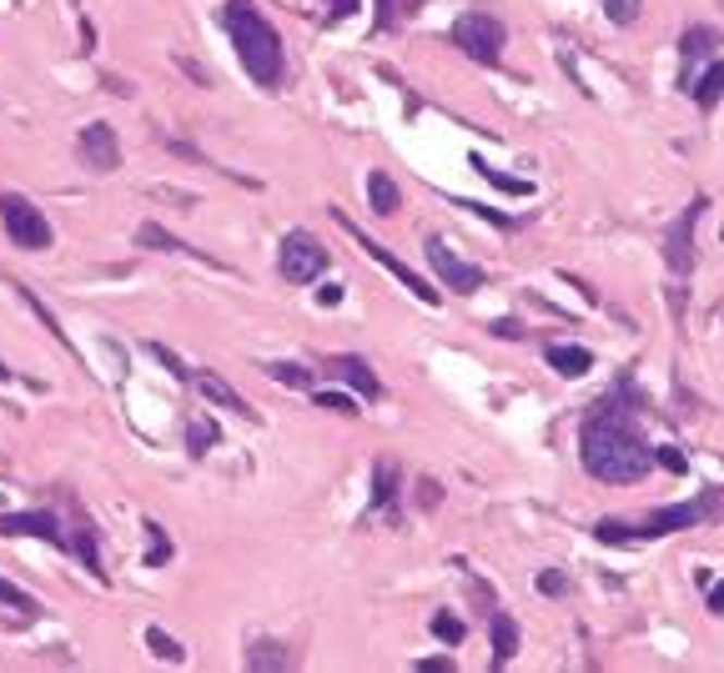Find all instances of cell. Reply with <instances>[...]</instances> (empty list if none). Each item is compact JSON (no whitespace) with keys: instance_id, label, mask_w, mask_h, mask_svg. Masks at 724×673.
Segmentation results:
<instances>
[{"instance_id":"obj_1","label":"cell","mask_w":724,"mask_h":673,"mask_svg":"<svg viewBox=\"0 0 724 673\" xmlns=\"http://www.w3.org/2000/svg\"><path fill=\"white\" fill-rule=\"evenodd\" d=\"M634 382L619 377L614 392L593 402L584 413L579 428V457L584 473L599 482H639L654 467V448H645V438L634 432Z\"/></svg>"},{"instance_id":"obj_2","label":"cell","mask_w":724,"mask_h":673,"mask_svg":"<svg viewBox=\"0 0 724 673\" xmlns=\"http://www.w3.org/2000/svg\"><path fill=\"white\" fill-rule=\"evenodd\" d=\"M222 26L237 46V61L257 86L277 91L282 86V71H287V56H282V36L262 21V11L251 5V0H226L222 5Z\"/></svg>"},{"instance_id":"obj_3","label":"cell","mask_w":724,"mask_h":673,"mask_svg":"<svg viewBox=\"0 0 724 673\" xmlns=\"http://www.w3.org/2000/svg\"><path fill=\"white\" fill-rule=\"evenodd\" d=\"M724 518V488H704L699 498L689 503H664L654 513H645L639 523H619L609 518L593 528L599 543H614V548H629V543H649V538H664V533H689V528H704V523Z\"/></svg>"},{"instance_id":"obj_4","label":"cell","mask_w":724,"mask_h":673,"mask_svg":"<svg viewBox=\"0 0 724 673\" xmlns=\"http://www.w3.org/2000/svg\"><path fill=\"white\" fill-rule=\"evenodd\" d=\"M449 40L478 65H499L503 61V21L499 15H488V11H463L458 21H453Z\"/></svg>"},{"instance_id":"obj_5","label":"cell","mask_w":724,"mask_h":673,"mask_svg":"<svg viewBox=\"0 0 724 673\" xmlns=\"http://www.w3.org/2000/svg\"><path fill=\"white\" fill-rule=\"evenodd\" d=\"M277 267H282V277H287L292 286H307L328 272V246L307 232H287L282 246H277Z\"/></svg>"},{"instance_id":"obj_6","label":"cell","mask_w":724,"mask_h":673,"mask_svg":"<svg viewBox=\"0 0 724 673\" xmlns=\"http://www.w3.org/2000/svg\"><path fill=\"white\" fill-rule=\"evenodd\" d=\"M0 221H5L11 242L26 246V252H46L51 246V221L40 217V207H30L26 196H15V192L0 196Z\"/></svg>"},{"instance_id":"obj_7","label":"cell","mask_w":724,"mask_h":673,"mask_svg":"<svg viewBox=\"0 0 724 673\" xmlns=\"http://www.w3.org/2000/svg\"><path fill=\"white\" fill-rule=\"evenodd\" d=\"M338 227H343V232H353V236H357V246H363V252H368L372 261H382V267H388V272H393L397 282L408 286V292H413V297L422 302V307H438V286H428V282H422V277L413 272L408 261H403V257H393V252H388V246H382V242H372V236H363V232H357V227H353V221L343 217V211H338Z\"/></svg>"},{"instance_id":"obj_8","label":"cell","mask_w":724,"mask_h":673,"mask_svg":"<svg viewBox=\"0 0 724 673\" xmlns=\"http://www.w3.org/2000/svg\"><path fill=\"white\" fill-rule=\"evenodd\" d=\"M704 207H710V201H704V196H695V201L685 207V217L674 221L670 236H664V261H670L674 277H689V272H695V221L704 217Z\"/></svg>"},{"instance_id":"obj_9","label":"cell","mask_w":724,"mask_h":673,"mask_svg":"<svg viewBox=\"0 0 724 673\" xmlns=\"http://www.w3.org/2000/svg\"><path fill=\"white\" fill-rule=\"evenodd\" d=\"M428 261H433V272L443 277V286H453V292H463V297H468V292H478V286L488 282L483 267L463 261L458 252H453V246L443 242V236H428Z\"/></svg>"},{"instance_id":"obj_10","label":"cell","mask_w":724,"mask_h":673,"mask_svg":"<svg viewBox=\"0 0 724 673\" xmlns=\"http://www.w3.org/2000/svg\"><path fill=\"white\" fill-rule=\"evenodd\" d=\"M81 161L96 171H116L121 167V146H116V131L106 126V121H91V126H81Z\"/></svg>"},{"instance_id":"obj_11","label":"cell","mask_w":724,"mask_h":673,"mask_svg":"<svg viewBox=\"0 0 724 673\" xmlns=\"http://www.w3.org/2000/svg\"><path fill=\"white\" fill-rule=\"evenodd\" d=\"M0 533H15V538H46V543L66 548V533H61L56 513H0Z\"/></svg>"},{"instance_id":"obj_12","label":"cell","mask_w":724,"mask_h":673,"mask_svg":"<svg viewBox=\"0 0 724 673\" xmlns=\"http://www.w3.org/2000/svg\"><path fill=\"white\" fill-rule=\"evenodd\" d=\"M720 46V30L714 26H689L679 36V56H685V71H679V91H695V65Z\"/></svg>"},{"instance_id":"obj_13","label":"cell","mask_w":724,"mask_h":673,"mask_svg":"<svg viewBox=\"0 0 724 673\" xmlns=\"http://www.w3.org/2000/svg\"><path fill=\"white\" fill-rule=\"evenodd\" d=\"M192 388H197L201 397L211 402V407H226V413H242V417H251V423H257V413H251V402L242 397L237 388H226V382H222L217 372H207V367H201V372H192Z\"/></svg>"},{"instance_id":"obj_14","label":"cell","mask_w":724,"mask_h":673,"mask_svg":"<svg viewBox=\"0 0 724 673\" xmlns=\"http://www.w3.org/2000/svg\"><path fill=\"white\" fill-rule=\"evenodd\" d=\"M328 377H338V382H347V388H357L363 397H382V382L372 377V367L363 363V357H332L328 367H322Z\"/></svg>"},{"instance_id":"obj_15","label":"cell","mask_w":724,"mask_h":673,"mask_svg":"<svg viewBox=\"0 0 724 673\" xmlns=\"http://www.w3.org/2000/svg\"><path fill=\"white\" fill-rule=\"evenodd\" d=\"M66 548L81 558V568L91 573L96 583H106V568H101V548H96V528L86 518H76L71 523V538H66Z\"/></svg>"},{"instance_id":"obj_16","label":"cell","mask_w":724,"mask_h":673,"mask_svg":"<svg viewBox=\"0 0 724 673\" xmlns=\"http://www.w3.org/2000/svg\"><path fill=\"white\" fill-rule=\"evenodd\" d=\"M397 492H403V473H397L393 457H382V463L372 467V507H378V513H393Z\"/></svg>"},{"instance_id":"obj_17","label":"cell","mask_w":724,"mask_h":673,"mask_svg":"<svg viewBox=\"0 0 724 673\" xmlns=\"http://www.w3.org/2000/svg\"><path fill=\"white\" fill-rule=\"evenodd\" d=\"M368 207L378 211V217H393V211L403 207V192H397V182L388 171H368Z\"/></svg>"},{"instance_id":"obj_18","label":"cell","mask_w":724,"mask_h":673,"mask_svg":"<svg viewBox=\"0 0 724 673\" xmlns=\"http://www.w3.org/2000/svg\"><path fill=\"white\" fill-rule=\"evenodd\" d=\"M136 242L142 246H151V252H176V257H201L197 246H186L182 236H172V232H161L157 221H146L142 232H136ZM201 261H211V257H201Z\"/></svg>"},{"instance_id":"obj_19","label":"cell","mask_w":724,"mask_h":673,"mask_svg":"<svg viewBox=\"0 0 724 673\" xmlns=\"http://www.w3.org/2000/svg\"><path fill=\"white\" fill-rule=\"evenodd\" d=\"M549 367L559 377H584L593 367V352L589 347H574V342H568V347H549Z\"/></svg>"},{"instance_id":"obj_20","label":"cell","mask_w":724,"mask_h":673,"mask_svg":"<svg viewBox=\"0 0 724 673\" xmlns=\"http://www.w3.org/2000/svg\"><path fill=\"white\" fill-rule=\"evenodd\" d=\"M488 628H493V663H508L518 653V623L508 619V613H493V623H488Z\"/></svg>"},{"instance_id":"obj_21","label":"cell","mask_w":724,"mask_h":673,"mask_svg":"<svg viewBox=\"0 0 724 673\" xmlns=\"http://www.w3.org/2000/svg\"><path fill=\"white\" fill-rule=\"evenodd\" d=\"M699 101V111L710 117L714 106H720V96H724V61H714L710 71H704V81H695V91H689Z\"/></svg>"},{"instance_id":"obj_22","label":"cell","mask_w":724,"mask_h":673,"mask_svg":"<svg viewBox=\"0 0 724 673\" xmlns=\"http://www.w3.org/2000/svg\"><path fill=\"white\" fill-rule=\"evenodd\" d=\"M247 663L251 669H262V673H272V669H287V653H282V644H272V638H257V644L247 648Z\"/></svg>"},{"instance_id":"obj_23","label":"cell","mask_w":724,"mask_h":673,"mask_svg":"<svg viewBox=\"0 0 724 673\" xmlns=\"http://www.w3.org/2000/svg\"><path fill=\"white\" fill-rule=\"evenodd\" d=\"M211 442H217V423H211V417H192V423H186V448H192V457L211 453Z\"/></svg>"},{"instance_id":"obj_24","label":"cell","mask_w":724,"mask_h":673,"mask_svg":"<svg viewBox=\"0 0 724 673\" xmlns=\"http://www.w3.org/2000/svg\"><path fill=\"white\" fill-rule=\"evenodd\" d=\"M146 538H151V548H146V568H161V563L172 558V538H167L161 523H146Z\"/></svg>"},{"instance_id":"obj_25","label":"cell","mask_w":724,"mask_h":673,"mask_svg":"<svg viewBox=\"0 0 724 673\" xmlns=\"http://www.w3.org/2000/svg\"><path fill=\"white\" fill-rule=\"evenodd\" d=\"M146 648H151L157 659H167V663H182L186 659V648L176 644L172 634H161V628H146Z\"/></svg>"},{"instance_id":"obj_26","label":"cell","mask_w":724,"mask_h":673,"mask_svg":"<svg viewBox=\"0 0 724 673\" xmlns=\"http://www.w3.org/2000/svg\"><path fill=\"white\" fill-rule=\"evenodd\" d=\"M267 377H272V382H282V388H312V372H307V367H297V363H272V367H267Z\"/></svg>"},{"instance_id":"obj_27","label":"cell","mask_w":724,"mask_h":673,"mask_svg":"<svg viewBox=\"0 0 724 673\" xmlns=\"http://www.w3.org/2000/svg\"><path fill=\"white\" fill-rule=\"evenodd\" d=\"M474 171H478V176H488L493 186H503V192H514V196H528V192H533V186H528L524 176H503V171L483 167V156H474Z\"/></svg>"},{"instance_id":"obj_28","label":"cell","mask_w":724,"mask_h":673,"mask_svg":"<svg viewBox=\"0 0 724 673\" xmlns=\"http://www.w3.org/2000/svg\"><path fill=\"white\" fill-rule=\"evenodd\" d=\"M0 603H5V609H15V613H26V619L36 613V598H30L26 588H15L11 578H0Z\"/></svg>"},{"instance_id":"obj_29","label":"cell","mask_w":724,"mask_h":673,"mask_svg":"<svg viewBox=\"0 0 724 673\" xmlns=\"http://www.w3.org/2000/svg\"><path fill=\"white\" fill-rule=\"evenodd\" d=\"M433 634L443 638V644H463V634H468V628H463L458 613H433Z\"/></svg>"},{"instance_id":"obj_30","label":"cell","mask_w":724,"mask_h":673,"mask_svg":"<svg viewBox=\"0 0 724 673\" xmlns=\"http://www.w3.org/2000/svg\"><path fill=\"white\" fill-rule=\"evenodd\" d=\"M397 11H403V15L418 11V0H378V30H393L397 26Z\"/></svg>"},{"instance_id":"obj_31","label":"cell","mask_w":724,"mask_h":673,"mask_svg":"<svg viewBox=\"0 0 724 673\" xmlns=\"http://www.w3.org/2000/svg\"><path fill=\"white\" fill-rule=\"evenodd\" d=\"M604 15L614 26H634V15H639V0H604Z\"/></svg>"},{"instance_id":"obj_32","label":"cell","mask_w":724,"mask_h":673,"mask_svg":"<svg viewBox=\"0 0 724 673\" xmlns=\"http://www.w3.org/2000/svg\"><path fill=\"white\" fill-rule=\"evenodd\" d=\"M317 407H328V413H343V417H353L357 413V402L347 397V392H317Z\"/></svg>"},{"instance_id":"obj_33","label":"cell","mask_w":724,"mask_h":673,"mask_svg":"<svg viewBox=\"0 0 724 673\" xmlns=\"http://www.w3.org/2000/svg\"><path fill=\"white\" fill-rule=\"evenodd\" d=\"M564 588H568V578H564L559 568H543V573H539V594H543V598H559Z\"/></svg>"},{"instance_id":"obj_34","label":"cell","mask_w":724,"mask_h":673,"mask_svg":"<svg viewBox=\"0 0 724 673\" xmlns=\"http://www.w3.org/2000/svg\"><path fill=\"white\" fill-rule=\"evenodd\" d=\"M654 463H659V467H670V473H685L689 457L679 453V448H654Z\"/></svg>"},{"instance_id":"obj_35","label":"cell","mask_w":724,"mask_h":673,"mask_svg":"<svg viewBox=\"0 0 724 673\" xmlns=\"http://www.w3.org/2000/svg\"><path fill=\"white\" fill-rule=\"evenodd\" d=\"M493 337H508V342H514V337H528V327H518V322H508V317H499V322H493Z\"/></svg>"},{"instance_id":"obj_36","label":"cell","mask_w":724,"mask_h":673,"mask_svg":"<svg viewBox=\"0 0 724 673\" xmlns=\"http://www.w3.org/2000/svg\"><path fill=\"white\" fill-rule=\"evenodd\" d=\"M418 669H422V673H453V659H422Z\"/></svg>"},{"instance_id":"obj_37","label":"cell","mask_w":724,"mask_h":673,"mask_svg":"<svg viewBox=\"0 0 724 673\" xmlns=\"http://www.w3.org/2000/svg\"><path fill=\"white\" fill-rule=\"evenodd\" d=\"M317 302H322V307H338V302H343V286H322V292H317Z\"/></svg>"},{"instance_id":"obj_38","label":"cell","mask_w":724,"mask_h":673,"mask_svg":"<svg viewBox=\"0 0 724 673\" xmlns=\"http://www.w3.org/2000/svg\"><path fill=\"white\" fill-rule=\"evenodd\" d=\"M106 91H111V96H132V86H126V81H116V76H106Z\"/></svg>"},{"instance_id":"obj_39","label":"cell","mask_w":724,"mask_h":673,"mask_svg":"<svg viewBox=\"0 0 724 673\" xmlns=\"http://www.w3.org/2000/svg\"><path fill=\"white\" fill-rule=\"evenodd\" d=\"M332 5V15H353L357 11V0H328Z\"/></svg>"},{"instance_id":"obj_40","label":"cell","mask_w":724,"mask_h":673,"mask_svg":"<svg viewBox=\"0 0 724 673\" xmlns=\"http://www.w3.org/2000/svg\"><path fill=\"white\" fill-rule=\"evenodd\" d=\"M710 613H724V588H710Z\"/></svg>"}]
</instances>
